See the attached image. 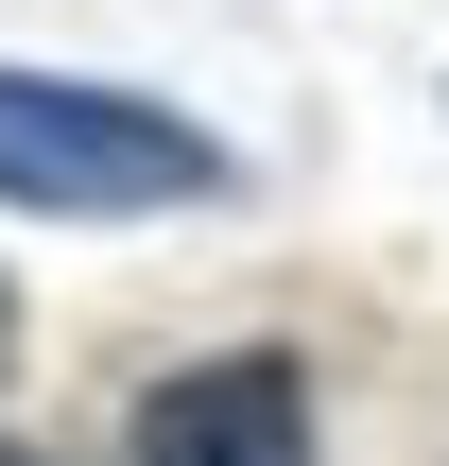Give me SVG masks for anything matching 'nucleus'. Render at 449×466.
<instances>
[{"label":"nucleus","mask_w":449,"mask_h":466,"mask_svg":"<svg viewBox=\"0 0 449 466\" xmlns=\"http://www.w3.org/2000/svg\"><path fill=\"white\" fill-rule=\"evenodd\" d=\"M0 363H17V294H0Z\"/></svg>","instance_id":"7ed1b4c3"},{"label":"nucleus","mask_w":449,"mask_h":466,"mask_svg":"<svg viewBox=\"0 0 449 466\" xmlns=\"http://www.w3.org/2000/svg\"><path fill=\"white\" fill-rule=\"evenodd\" d=\"M225 138L138 104V86H69V69H0V208L52 225H138V208H208Z\"/></svg>","instance_id":"f257e3e1"},{"label":"nucleus","mask_w":449,"mask_h":466,"mask_svg":"<svg viewBox=\"0 0 449 466\" xmlns=\"http://www.w3.org/2000/svg\"><path fill=\"white\" fill-rule=\"evenodd\" d=\"M138 466H311V380L277 346H225V363H173L138 398Z\"/></svg>","instance_id":"f03ea898"},{"label":"nucleus","mask_w":449,"mask_h":466,"mask_svg":"<svg viewBox=\"0 0 449 466\" xmlns=\"http://www.w3.org/2000/svg\"><path fill=\"white\" fill-rule=\"evenodd\" d=\"M0 466H35V450H0Z\"/></svg>","instance_id":"20e7f679"}]
</instances>
